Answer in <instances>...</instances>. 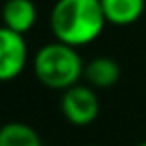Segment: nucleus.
Returning a JSON list of instances; mask_svg holds the SVG:
<instances>
[{
  "label": "nucleus",
  "mask_w": 146,
  "mask_h": 146,
  "mask_svg": "<svg viewBox=\"0 0 146 146\" xmlns=\"http://www.w3.org/2000/svg\"><path fill=\"white\" fill-rule=\"evenodd\" d=\"M61 113L74 126H89L100 115V100L91 85H78L63 91Z\"/></svg>",
  "instance_id": "obj_3"
},
{
  "label": "nucleus",
  "mask_w": 146,
  "mask_h": 146,
  "mask_svg": "<svg viewBox=\"0 0 146 146\" xmlns=\"http://www.w3.org/2000/svg\"><path fill=\"white\" fill-rule=\"evenodd\" d=\"M106 24L100 0H57L50 11V28L56 41L74 48L96 41Z\"/></svg>",
  "instance_id": "obj_1"
},
{
  "label": "nucleus",
  "mask_w": 146,
  "mask_h": 146,
  "mask_svg": "<svg viewBox=\"0 0 146 146\" xmlns=\"http://www.w3.org/2000/svg\"><path fill=\"white\" fill-rule=\"evenodd\" d=\"M26 65H28V46L24 35L2 28L0 30V80L11 82L19 78Z\"/></svg>",
  "instance_id": "obj_4"
},
{
  "label": "nucleus",
  "mask_w": 146,
  "mask_h": 146,
  "mask_svg": "<svg viewBox=\"0 0 146 146\" xmlns=\"http://www.w3.org/2000/svg\"><path fill=\"white\" fill-rule=\"evenodd\" d=\"M83 70L85 65L78 50L59 41L41 46L33 57L35 78L54 91H67L78 85L83 78Z\"/></svg>",
  "instance_id": "obj_2"
},
{
  "label": "nucleus",
  "mask_w": 146,
  "mask_h": 146,
  "mask_svg": "<svg viewBox=\"0 0 146 146\" xmlns=\"http://www.w3.org/2000/svg\"><path fill=\"white\" fill-rule=\"evenodd\" d=\"M0 146H43V143L30 124L7 122L0 129Z\"/></svg>",
  "instance_id": "obj_8"
},
{
  "label": "nucleus",
  "mask_w": 146,
  "mask_h": 146,
  "mask_svg": "<svg viewBox=\"0 0 146 146\" xmlns=\"http://www.w3.org/2000/svg\"><path fill=\"white\" fill-rule=\"evenodd\" d=\"M137 146H146V141H144V143H141V144H137Z\"/></svg>",
  "instance_id": "obj_9"
},
{
  "label": "nucleus",
  "mask_w": 146,
  "mask_h": 146,
  "mask_svg": "<svg viewBox=\"0 0 146 146\" xmlns=\"http://www.w3.org/2000/svg\"><path fill=\"white\" fill-rule=\"evenodd\" d=\"M106 21L115 26H129L144 13L146 0H100Z\"/></svg>",
  "instance_id": "obj_7"
},
{
  "label": "nucleus",
  "mask_w": 146,
  "mask_h": 146,
  "mask_svg": "<svg viewBox=\"0 0 146 146\" xmlns=\"http://www.w3.org/2000/svg\"><path fill=\"white\" fill-rule=\"evenodd\" d=\"M83 78L93 89H109L120 80V67L113 57L98 56L85 65Z\"/></svg>",
  "instance_id": "obj_6"
},
{
  "label": "nucleus",
  "mask_w": 146,
  "mask_h": 146,
  "mask_svg": "<svg viewBox=\"0 0 146 146\" xmlns=\"http://www.w3.org/2000/svg\"><path fill=\"white\" fill-rule=\"evenodd\" d=\"M2 28L26 35L37 22V7L32 0H6L2 7Z\"/></svg>",
  "instance_id": "obj_5"
}]
</instances>
